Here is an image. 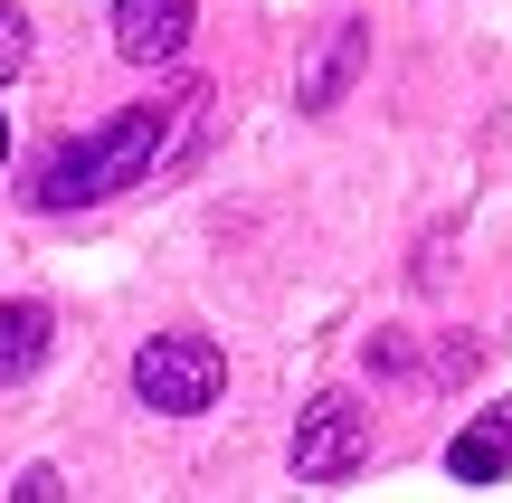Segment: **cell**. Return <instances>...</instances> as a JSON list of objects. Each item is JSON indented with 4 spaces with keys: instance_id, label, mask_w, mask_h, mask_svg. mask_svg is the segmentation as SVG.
<instances>
[{
    "instance_id": "6da1fadb",
    "label": "cell",
    "mask_w": 512,
    "mask_h": 503,
    "mask_svg": "<svg viewBox=\"0 0 512 503\" xmlns=\"http://www.w3.org/2000/svg\"><path fill=\"white\" fill-rule=\"evenodd\" d=\"M190 105H200V86L171 95V105H124L114 124H95L86 143H57L48 162H38V181H29V209H95V200H114V190L152 181V162H162L171 133L190 124Z\"/></svg>"
},
{
    "instance_id": "7a4b0ae2",
    "label": "cell",
    "mask_w": 512,
    "mask_h": 503,
    "mask_svg": "<svg viewBox=\"0 0 512 503\" xmlns=\"http://www.w3.org/2000/svg\"><path fill=\"white\" fill-rule=\"evenodd\" d=\"M219 380H228V361H219V342H200V333H152L143 352H133V399L162 409V418L209 409Z\"/></svg>"
},
{
    "instance_id": "3957f363",
    "label": "cell",
    "mask_w": 512,
    "mask_h": 503,
    "mask_svg": "<svg viewBox=\"0 0 512 503\" xmlns=\"http://www.w3.org/2000/svg\"><path fill=\"white\" fill-rule=\"evenodd\" d=\"M361 456H370V418L342 390H323L304 409V428H294V485H342Z\"/></svg>"
},
{
    "instance_id": "277c9868",
    "label": "cell",
    "mask_w": 512,
    "mask_h": 503,
    "mask_svg": "<svg viewBox=\"0 0 512 503\" xmlns=\"http://www.w3.org/2000/svg\"><path fill=\"white\" fill-rule=\"evenodd\" d=\"M114 48L133 67H171L190 48V0H114Z\"/></svg>"
},
{
    "instance_id": "5b68a950",
    "label": "cell",
    "mask_w": 512,
    "mask_h": 503,
    "mask_svg": "<svg viewBox=\"0 0 512 503\" xmlns=\"http://www.w3.org/2000/svg\"><path fill=\"white\" fill-rule=\"evenodd\" d=\"M446 475H456V485H503V475H512V399H503V409H484L475 428H456Z\"/></svg>"
},
{
    "instance_id": "8992f818",
    "label": "cell",
    "mask_w": 512,
    "mask_h": 503,
    "mask_svg": "<svg viewBox=\"0 0 512 503\" xmlns=\"http://www.w3.org/2000/svg\"><path fill=\"white\" fill-rule=\"evenodd\" d=\"M48 342H57L48 304H0V390H19V380L48 361Z\"/></svg>"
},
{
    "instance_id": "52a82bcc",
    "label": "cell",
    "mask_w": 512,
    "mask_h": 503,
    "mask_svg": "<svg viewBox=\"0 0 512 503\" xmlns=\"http://www.w3.org/2000/svg\"><path fill=\"white\" fill-rule=\"evenodd\" d=\"M361 57H370V38H361V29H332V48L313 57V76H304V114L342 105V86H351V76H361Z\"/></svg>"
},
{
    "instance_id": "ba28073f",
    "label": "cell",
    "mask_w": 512,
    "mask_h": 503,
    "mask_svg": "<svg viewBox=\"0 0 512 503\" xmlns=\"http://www.w3.org/2000/svg\"><path fill=\"white\" fill-rule=\"evenodd\" d=\"M19 67H29V10H10V0H0V86H10Z\"/></svg>"
},
{
    "instance_id": "9c48e42d",
    "label": "cell",
    "mask_w": 512,
    "mask_h": 503,
    "mask_svg": "<svg viewBox=\"0 0 512 503\" xmlns=\"http://www.w3.org/2000/svg\"><path fill=\"white\" fill-rule=\"evenodd\" d=\"M10 494H19V503H48V494H67V475H57V466H29Z\"/></svg>"
},
{
    "instance_id": "30bf717a",
    "label": "cell",
    "mask_w": 512,
    "mask_h": 503,
    "mask_svg": "<svg viewBox=\"0 0 512 503\" xmlns=\"http://www.w3.org/2000/svg\"><path fill=\"white\" fill-rule=\"evenodd\" d=\"M0 162H10V114H0Z\"/></svg>"
}]
</instances>
